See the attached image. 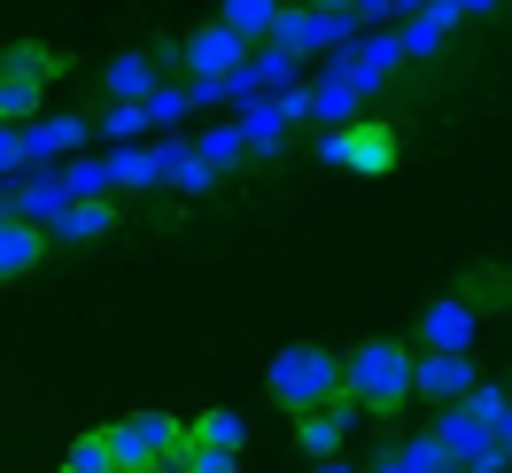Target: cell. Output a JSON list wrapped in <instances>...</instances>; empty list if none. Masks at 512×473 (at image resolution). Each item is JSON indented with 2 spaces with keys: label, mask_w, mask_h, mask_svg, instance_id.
I'll return each mask as SVG.
<instances>
[{
  "label": "cell",
  "mask_w": 512,
  "mask_h": 473,
  "mask_svg": "<svg viewBox=\"0 0 512 473\" xmlns=\"http://www.w3.org/2000/svg\"><path fill=\"white\" fill-rule=\"evenodd\" d=\"M63 473H117V442H109V427H94V435H78L63 450Z\"/></svg>",
  "instance_id": "15"
},
{
  "label": "cell",
  "mask_w": 512,
  "mask_h": 473,
  "mask_svg": "<svg viewBox=\"0 0 512 473\" xmlns=\"http://www.w3.org/2000/svg\"><path fill=\"white\" fill-rule=\"evenodd\" d=\"M179 473H241V450H218V442H194Z\"/></svg>",
  "instance_id": "19"
},
{
  "label": "cell",
  "mask_w": 512,
  "mask_h": 473,
  "mask_svg": "<svg viewBox=\"0 0 512 473\" xmlns=\"http://www.w3.org/2000/svg\"><path fill=\"white\" fill-rule=\"evenodd\" d=\"M419 396H443V404L474 396V365H466V357H435V349H419Z\"/></svg>",
  "instance_id": "10"
},
{
  "label": "cell",
  "mask_w": 512,
  "mask_h": 473,
  "mask_svg": "<svg viewBox=\"0 0 512 473\" xmlns=\"http://www.w3.org/2000/svg\"><path fill=\"white\" fill-rule=\"evenodd\" d=\"M319 156L334 163V171H357V179H388L404 148H396V125H373V117H365V125H334L319 140Z\"/></svg>",
  "instance_id": "4"
},
{
  "label": "cell",
  "mask_w": 512,
  "mask_h": 473,
  "mask_svg": "<svg viewBox=\"0 0 512 473\" xmlns=\"http://www.w3.org/2000/svg\"><path fill=\"white\" fill-rule=\"evenodd\" d=\"M156 63H163V55H140V47L117 55V63H109V94H117V101H148V94H156Z\"/></svg>",
  "instance_id": "14"
},
{
  "label": "cell",
  "mask_w": 512,
  "mask_h": 473,
  "mask_svg": "<svg viewBox=\"0 0 512 473\" xmlns=\"http://www.w3.org/2000/svg\"><path fill=\"white\" fill-rule=\"evenodd\" d=\"M39 256H47V241H39L32 218H8V225H0V272H8V280H24Z\"/></svg>",
  "instance_id": "12"
},
{
  "label": "cell",
  "mask_w": 512,
  "mask_h": 473,
  "mask_svg": "<svg viewBox=\"0 0 512 473\" xmlns=\"http://www.w3.org/2000/svg\"><path fill=\"white\" fill-rule=\"evenodd\" d=\"M241 148H249V132H241V125H210L202 140H194V156L210 163V171H225V163L241 156Z\"/></svg>",
  "instance_id": "18"
},
{
  "label": "cell",
  "mask_w": 512,
  "mask_h": 473,
  "mask_svg": "<svg viewBox=\"0 0 512 473\" xmlns=\"http://www.w3.org/2000/svg\"><path fill=\"white\" fill-rule=\"evenodd\" d=\"M357 419H365V404H357V396H342V404H319V411H303V419H295V450H311V458H334V450H342V442H350V427Z\"/></svg>",
  "instance_id": "8"
},
{
  "label": "cell",
  "mask_w": 512,
  "mask_h": 473,
  "mask_svg": "<svg viewBox=\"0 0 512 473\" xmlns=\"http://www.w3.org/2000/svg\"><path fill=\"white\" fill-rule=\"evenodd\" d=\"M187 70L194 78H233V70H249V39L225 32V24H202L187 39Z\"/></svg>",
  "instance_id": "9"
},
{
  "label": "cell",
  "mask_w": 512,
  "mask_h": 473,
  "mask_svg": "<svg viewBox=\"0 0 512 473\" xmlns=\"http://www.w3.org/2000/svg\"><path fill=\"white\" fill-rule=\"evenodd\" d=\"M117 442V473H163V466H187L194 450V419H171V411H132L109 427Z\"/></svg>",
  "instance_id": "2"
},
{
  "label": "cell",
  "mask_w": 512,
  "mask_h": 473,
  "mask_svg": "<svg viewBox=\"0 0 512 473\" xmlns=\"http://www.w3.org/2000/svg\"><path fill=\"white\" fill-rule=\"evenodd\" d=\"M264 388H272V404L288 411V419H303V411L350 396V357H334L326 342H288L264 365Z\"/></svg>",
  "instance_id": "1"
},
{
  "label": "cell",
  "mask_w": 512,
  "mask_h": 473,
  "mask_svg": "<svg viewBox=\"0 0 512 473\" xmlns=\"http://www.w3.org/2000/svg\"><path fill=\"white\" fill-rule=\"evenodd\" d=\"M86 140V117H39V125H8V171L24 163H55V156H78Z\"/></svg>",
  "instance_id": "6"
},
{
  "label": "cell",
  "mask_w": 512,
  "mask_h": 473,
  "mask_svg": "<svg viewBox=\"0 0 512 473\" xmlns=\"http://www.w3.org/2000/svg\"><path fill=\"white\" fill-rule=\"evenodd\" d=\"M194 442H218V450H241V442H249V419H241V411H202V419H194Z\"/></svg>",
  "instance_id": "17"
},
{
  "label": "cell",
  "mask_w": 512,
  "mask_h": 473,
  "mask_svg": "<svg viewBox=\"0 0 512 473\" xmlns=\"http://www.w3.org/2000/svg\"><path fill=\"white\" fill-rule=\"evenodd\" d=\"M148 125H156V117H148V101H117L101 132H109V140H132V132H148Z\"/></svg>",
  "instance_id": "20"
},
{
  "label": "cell",
  "mask_w": 512,
  "mask_h": 473,
  "mask_svg": "<svg viewBox=\"0 0 512 473\" xmlns=\"http://www.w3.org/2000/svg\"><path fill=\"white\" fill-rule=\"evenodd\" d=\"M311 8H326V16H357V0H311Z\"/></svg>",
  "instance_id": "22"
},
{
  "label": "cell",
  "mask_w": 512,
  "mask_h": 473,
  "mask_svg": "<svg viewBox=\"0 0 512 473\" xmlns=\"http://www.w3.org/2000/svg\"><path fill=\"white\" fill-rule=\"evenodd\" d=\"M474 303L466 295H435L427 311H419V349H435V357H466L474 349Z\"/></svg>",
  "instance_id": "7"
},
{
  "label": "cell",
  "mask_w": 512,
  "mask_h": 473,
  "mask_svg": "<svg viewBox=\"0 0 512 473\" xmlns=\"http://www.w3.org/2000/svg\"><path fill=\"white\" fill-rule=\"evenodd\" d=\"M357 94H365V86H357L350 70L334 63V70H326V78H319V86H311V117H326V132H334V125H350Z\"/></svg>",
  "instance_id": "11"
},
{
  "label": "cell",
  "mask_w": 512,
  "mask_h": 473,
  "mask_svg": "<svg viewBox=\"0 0 512 473\" xmlns=\"http://www.w3.org/2000/svg\"><path fill=\"white\" fill-rule=\"evenodd\" d=\"M350 396L365 411H404V396H419V357L404 342H365L350 349Z\"/></svg>",
  "instance_id": "3"
},
{
  "label": "cell",
  "mask_w": 512,
  "mask_h": 473,
  "mask_svg": "<svg viewBox=\"0 0 512 473\" xmlns=\"http://www.w3.org/2000/svg\"><path fill=\"white\" fill-rule=\"evenodd\" d=\"M450 8H458V16H489L497 0H450Z\"/></svg>",
  "instance_id": "21"
},
{
  "label": "cell",
  "mask_w": 512,
  "mask_h": 473,
  "mask_svg": "<svg viewBox=\"0 0 512 473\" xmlns=\"http://www.w3.org/2000/svg\"><path fill=\"white\" fill-rule=\"evenodd\" d=\"M47 78H55V55L32 47V39H8V55H0V117L8 125H24L47 94Z\"/></svg>",
  "instance_id": "5"
},
{
  "label": "cell",
  "mask_w": 512,
  "mask_h": 473,
  "mask_svg": "<svg viewBox=\"0 0 512 473\" xmlns=\"http://www.w3.org/2000/svg\"><path fill=\"white\" fill-rule=\"evenodd\" d=\"M319 473H350V466H334V458H326V466H319Z\"/></svg>",
  "instance_id": "23"
},
{
  "label": "cell",
  "mask_w": 512,
  "mask_h": 473,
  "mask_svg": "<svg viewBox=\"0 0 512 473\" xmlns=\"http://www.w3.org/2000/svg\"><path fill=\"white\" fill-rule=\"evenodd\" d=\"M280 16H288L280 0H225V8H218V24H225V32H241V39H272V32H280Z\"/></svg>",
  "instance_id": "13"
},
{
  "label": "cell",
  "mask_w": 512,
  "mask_h": 473,
  "mask_svg": "<svg viewBox=\"0 0 512 473\" xmlns=\"http://www.w3.org/2000/svg\"><path fill=\"white\" fill-rule=\"evenodd\" d=\"M163 473H179V466H163Z\"/></svg>",
  "instance_id": "24"
},
{
  "label": "cell",
  "mask_w": 512,
  "mask_h": 473,
  "mask_svg": "<svg viewBox=\"0 0 512 473\" xmlns=\"http://www.w3.org/2000/svg\"><path fill=\"white\" fill-rule=\"evenodd\" d=\"M109 225H117V210H109V202H70L55 233H63V241H94V233H109Z\"/></svg>",
  "instance_id": "16"
}]
</instances>
